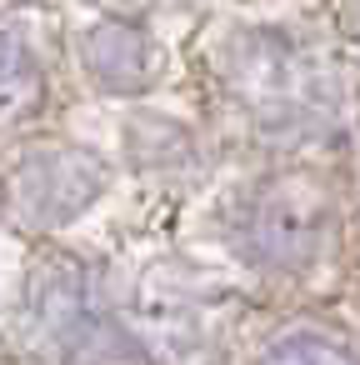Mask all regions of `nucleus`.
<instances>
[{
    "label": "nucleus",
    "mask_w": 360,
    "mask_h": 365,
    "mask_svg": "<svg viewBox=\"0 0 360 365\" xmlns=\"http://www.w3.org/2000/svg\"><path fill=\"white\" fill-rule=\"evenodd\" d=\"M41 16L0 6V150L41 130L56 101V56L46 51Z\"/></svg>",
    "instance_id": "nucleus-6"
},
{
    "label": "nucleus",
    "mask_w": 360,
    "mask_h": 365,
    "mask_svg": "<svg viewBox=\"0 0 360 365\" xmlns=\"http://www.w3.org/2000/svg\"><path fill=\"white\" fill-rule=\"evenodd\" d=\"M86 11H101V16H125V21H145V26H160L165 16H185V11H200L205 0H76Z\"/></svg>",
    "instance_id": "nucleus-8"
},
{
    "label": "nucleus",
    "mask_w": 360,
    "mask_h": 365,
    "mask_svg": "<svg viewBox=\"0 0 360 365\" xmlns=\"http://www.w3.org/2000/svg\"><path fill=\"white\" fill-rule=\"evenodd\" d=\"M265 365H355V360H350V350H340L325 335H290L270 350Z\"/></svg>",
    "instance_id": "nucleus-7"
},
{
    "label": "nucleus",
    "mask_w": 360,
    "mask_h": 365,
    "mask_svg": "<svg viewBox=\"0 0 360 365\" xmlns=\"http://www.w3.org/2000/svg\"><path fill=\"white\" fill-rule=\"evenodd\" d=\"M115 145H120V170H130L150 190H170V195L195 190L210 175V160H215L210 155V130L195 115H185L175 106H160L155 96L125 106Z\"/></svg>",
    "instance_id": "nucleus-5"
},
{
    "label": "nucleus",
    "mask_w": 360,
    "mask_h": 365,
    "mask_svg": "<svg viewBox=\"0 0 360 365\" xmlns=\"http://www.w3.org/2000/svg\"><path fill=\"white\" fill-rule=\"evenodd\" d=\"M61 61L86 96L115 101V106L160 96V86L170 76V56H165L155 26L125 21V16H101V11H86V21L66 26Z\"/></svg>",
    "instance_id": "nucleus-4"
},
{
    "label": "nucleus",
    "mask_w": 360,
    "mask_h": 365,
    "mask_svg": "<svg viewBox=\"0 0 360 365\" xmlns=\"http://www.w3.org/2000/svg\"><path fill=\"white\" fill-rule=\"evenodd\" d=\"M325 195L305 175H260L240 185L220 210L225 245L255 270H285L315 255L325 230Z\"/></svg>",
    "instance_id": "nucleus-3"
},
{
    "label": "nucleus",
    "mask_w": 360,
    "mask_h": 365,
    "mask_svg": "<svg viewBox=\"0 0 360 365\" xmlns=\"http://www.w3.org/2000/svg\"><path fill=\"white\" fill-rule=\"evenodd\" d=\"M190 66L215 115L260 140L305 135L330 106V66L295 26L205 16L190 41Z\"/></svg>",
    "instance_id": "nucleus-1"
},
{
    "label": "nucleus",
    "mask_w": 360,
    "mask_h": 365,
    "mask_svg": "<svg viewBox=\"0 0 360 365\" xmlns=\"http://www.w3.org/2000/svg\"><path fill=\"white\" fill-rule=\"evenodd\" d=\"M115 170L106 150L41 125L0 150V225L21 240L56 245L115 190Z\"/></svg>",
    "instance_id": "nucleus-2"
},
{
    "label": "nucleus",
    "mask_w": 360,
    "mask_h": 365,
    "mask_svg": "<svg viewBox=\"0 0 360 365\" xmlns=\"http://www.w3.org/2000/svg\"><path fill=\"white\" fill-rule=\"evenodd\" d=\"M0 6H16V11H56L61 0H0Z\"/></svg>",
    "instance_id": "nucleus-9"
}]
</instances>
